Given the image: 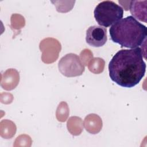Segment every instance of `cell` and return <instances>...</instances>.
Here are the masks:
<instances>
[{"label":"cell","mask_w":147,"mask_h":147,"mask_svg":"<svg viewBox=\"0 0 147 147\" xmlns=\"http://www.w3.org/2000/svg\"><path fill=\"white\" fill-rule=\"evenodd\" d=\"M111 40L122 47L136 48L146 41V27L133 16L122 18L110 28Z\"/></svg>","instance_id":"2"},{"label":"cell","mask_w":147,"mask_h":147,"mask_svg":"<svg viewBox=\"0 0 147 147\" xmlns=\"http://www.w3.org/2000/svg\"><path fill=\"white\" fill-rule=\"evenodd\" d=\"M56 118L59 121L65 122L69 115V108L65 102H61L56 110Z\"/></svg>","instance_id":"12"},{"label":"cell","mask_w":147,"mask_h":147,"mask_svg":"<svg viewBox=\"0 0 147 147\" xmlns=\"http://www.w3.org/2000/svg\"><path fill=\"white\" fill-rule=\"evenodd\" d=\"M52 2L56 6L57 11L65 13L72 9L75 1H52Z\"/></svg>","instance_id":"13"},{"label":"cell","mask_w":147,"mask_h":147,"mask_svg":"<svg viewBox=\"0 0 147 147\" xmlns=\"http://www.w3.org/2000/svg\"><path fill=\"white\" fill-rule=\"evenodd\" d=\"M5 133L6 138H10L13 137L16 131V126L15 124L9 120H5Z\"/></svg>","instance_id":"14"},{"label":"cell","mask_w":147,"mask_h":147,"mask_svg":"<svg viewBox=\"0 0 147 147\" xmlns=\"http://www.w3.org/2000/svg\"><path fill=\"white\" fill-rule=\"evenodd\" d=\"M84 126L86 130L90 133L96 134L102 129V121L97 114H90L84 118Z\"/></svg>","instance_id":"8"},{"label":"cell","mask_w":147,"mask_h":147,"mask_svg":"<svg viewBox=\"0 0 147 147\" xmlns=\"http://www.w3.org/2000/svg\"><path fill=\"white\" fill-rule=\"evenodd\" d=\"M59 71L67 77L80 76L85 68L79 57L72 53L66 54L61 58L58 64Z\"/></svg>","instance_id":"4"},{"label":"cell","mask_w":147,"mask_h":147,"mask_svg":"<svg viewBox=\"0 0 147 147\" xmlns=\"http://www.w3.org/2000/svg\"><path fill=\"white\" fill-rule=\"evenodd\" d=\"M107 40V30L105 28L94 25L89 27L86 31V41L90 46L102 47L106 44Z\"/></svg>","instance_id":"6"},{"label":"cell","mask_w":147,"mask_h":147,"mask_svg":"<svg viewBox=\"0 0 147 147\" xmlns=\"http://www.w3.org/2000/svg\"><path fill=\"white\" fill-rule=\"evenodd\" d=\"M123 15V9L111 1H104L98 4L94 11L96 21L100 26L109 27L120 20Z\"/></svg>","instance_id":"3"},{"label":"cell","mask_w":147,"mask_h":147,"mask_svg":"<svg viewBox=\"0 0 147 147\" xmlns=\"http://www.w3.org/2000/svg\"><path fill=\"white\" fill-rule=\"evenodd\" d=\"M67 129L72 135H79L83 130L82 119L78 117H70L67 122Z\"/></svg>","instance_id":"10"},{"label":"cell","mask_w":147,"mask_h":147,"mask_svg":"<svg viewBox=\"0 0 147 147\" xmlns=\"http://www.w3.org/2000/svg\"><path fill=\"white\" fill-rule=\"evenodd\" d=\"M105 61L100 57L92 59L88 64V69L92 73L99 74L103 72L105 67Z\"/></svg>","instance_id":"11"},{"label":"cell","mask_w":147,"mask_h":147,"mask_svg":"<svg viewBox=\"0 0 147 147\" xmlns=\"http://www.w3.org/2000/svg\"><path fill=\"white\" fill-rule=\"evenodd\" d=\"M20 75L18 71L14 69H9L5 72V78H2L1 86L6 90L14 89L18 84Z\"/></svg>","instance_id":"9"},{"label":"cell","mask_w":147,"mask_h":147,"mask_svg":"<svg viewBox=\"0 0 147 147\" xmlns=\"http://www.w3.org/2000/svg\"><path fill=\"white\" fill-rule=\"evenodd\" d=\"M146 4L147 1H131L129 6L131 14L138 20L145 22H146Z\"/></svg>","instance_id":"7"},{"label":"cell","mask_w":147,"mask_h":147,"mask_svg":"<svg viewBox=\"0 0 147 147\" xmlns=\"http://www.w3.org/2000/svg\"><path fill=\"white\" fill-rule=\"evenodd\" d=\"M80 57V60L82 61L83 64L84 65H87L89 62L92 59L93 54L90 49H85L81 52Z\"/></svg>","instance_id":"15"},{"label":"cell","mask_w":147,"mask_h":147,"mask_svg":"<svg viewBox=\"0 0 147 147\" xmlns=\"http://www.w3.org/2000/svg\"><path fill=\"white\" fill-rule=\"evenodd\" d=\"M40 49L42 52L41 59L45 63L49 64L55 61L61 50V44L58 40L53 38H47L40 44Z\"/></svg>","instance_id":"5"},{"label":"cell","mask_w":147,"mask_h":147,"mask_svg":"<svg viewBox=\"0 0 147 147\" xmlns=\"http://www.w3.org/2000/svg\"><path fill=\"white\" fill-rule=\"evenodd\" d=\"M110 79L120 86L131 88L144 77L146 64L140 48L118 51L109 64Z\"/></svg>","instance_id":"1"}]
</instances>
